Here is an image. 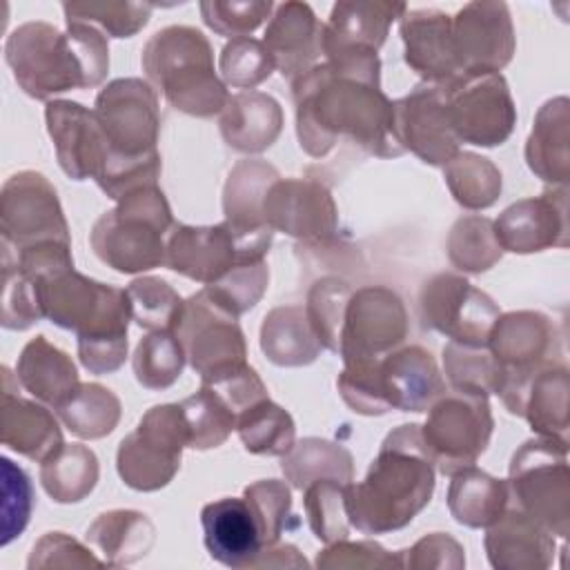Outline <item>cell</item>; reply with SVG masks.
I'll list each match as a JSON object with an SVG mask.
<instances>
[{
    "label": "cell",
    "instance_id": "cell-1",
    "mask_svg": "<svg viewBox=\"0 0 570 570\" xmlns=\"http://www.w3.org/2000/svg\"><path fill=\"white\" fill-rule=\"evenodd\" d=\"M301 149L323 158L338 138L392 158L403 149L392 134V100L381 91L379 53L325 60L292 82Z\"/></svg>",
    "mask_w": 570,
    "mask_h": 570
},
{
    "label": "cell",
    "instance_id": "cell-2",
    "mask_svg": "<svg viewBox=\"0 0 570 570\" xmlns=\"http://www.w3.org/2000/svg\"><path fill=\"white\" fill-rule=\"evenodd\" d=\"M434 461L423 443L421 425L392 430L365 479L345 488L347 521L363 534H383L407 525L432 499Z\"/></svg>",
    "mask_w": 570,
    "mask_h": 570
},
{
    "label": "cell",
    "instance_id": "cell-3",
    "mask_svg": "<svg viewBox=\"0 0 570 570\" xmlns=\"http://www.w3.org/2000/svg\"><path fill=\"white\" fill-rule=\"evenodd\" d=\"M4 60L18 87L36 98L96 87L109 71V45L100 29L67 22V31L31 20L16 27L4 42Z\"/></svg>",
    "mask_w": 570,
    "mask_h": 570
},
{
    "label": "cell",
    "instance_id": "cell-4",
    "mask_svg": "<svg viewBox=\"0 0 570 570\" xmlns=\"http://www.w3.org/2000/svg\"><path fill=\"white\" fill-rule=\"evenodd\" d=\"M36 281L42 316L76 332L80 363L91 374L116 372L127 358V325L131 321L127 289L98 283L76 269Z\"/></svg>",
    "mask_w": 570,
    "mask_h": 570
},
{
    "label": "cell",
    "instance_id": "cell-5",
    "mask_svg": "<svg viewBox=\"0 0 570 570\" xmlns=\"http://www.w3.org/2000/svg\"><path fill=\"white\" fill-rule=\"evenodd\" d=\"M140 62L149 82L183 114L212 118L229 102V91L214 71L212 45L194 27L171 24L156 31Z\"/></svg>",
    "mask_w": 570,
    "mask_h": 570
},
{
    "label": "cell",
    "instance_id": "cell-6",
    "mask_svg": "<svg viewBox=\"0 0 570 570\" xmlns=\"http://www.w3.org/2000/svg\"><path fill=\"white\" fill-rule=\"evenodd\" d=\"M174 218L163 189L142 185L105 212L89 234L96 256L120 274H138L165 265V234Z\"/></svg>",
    "mask_w": 570,
    "mask_h": 570
},
{
    "label": "cell",
    "instance_id": "cell-7",
    "mask_svg": "<svg viewBox=\"0 0 570 570\" xmlns=\"http://www.w3.org/2000/svg\"><path fill=\"white\" fill-rule=\"evenodd\" d=\"M272 236L274 229L243 232L227 220L212 227L174 225L167 238L165 265L191 281L214 285L236 265L263 261Z\"/></svg>",
    "mask_w": 570,
    "mask_h": 570
},
{
    "label": "cell",
    "instance_id": "cell-8",
    "mask_svg": "<svg viewBox=\"0 0 570 570\" xmlns=\"http://www.w3.org/2000/svg\"><path fill=\"white\" fill-rule=\"evenodd\" d=\"M508 490L519 510L566 537L570 497L566 441L548 436L525 441L512 456Z\"/></svg>",
    "mask_w": 570,
    "mask_h": 570
},
{
    "label": "cell",
    "instance_id": "cell-9",
    "mask_svg": "<svg viewBox=\"0 0 570 570\" xmlns=\"http://www.w3.org/2000/svg\"><path fill=\"white\" fill-rule=\"evenodd\" d=\"M183 448H187V425L180 403L154 405L138 428L120 441L116 454L118 474L134 490H160L178 472Z\"/></svg>",
    "mask_w": 570,
    "mask_h": 570
},
{
    "label": "cell",
    "instance_id": "cell-10",
    "mask_svg": "<svg viewBox=\"0 0 570 570\" xmlns=\"http://www.w3.org/2000/svg\"><path fill=\"white\" fill-rule=\"evenodd\" d=\"M492 428L488 396L454 390L430 405L421 436L434 465L443 474H454L476 463L488 448Z\"/></svg>",
    "mask_w": 570,
    "mask_h": 570
},
{
    "label": "cell",
    "instance_id": "cell-11",
    "mask_svg": "<svg viewBox=\"0 0 570 570\" xmlns=\"http://www.w3.org/2000/svg\"><path fill=\"white\" fill-rule=\"evenodd\" d=\"M107 142V160H147L160 156L156 149L160 131L158 96L140 78L111 80L98 96L94 109ZM102 165V167H105Z\"/></svg>",
    "mask_w": 570,
    "mask_h": 570
},
{
    "label": "cell",
    "instance_id": "cell-12",
    "mask_svg": "<svg viewBox=\"0 0 570 570\" xmlns=\"http://www.w3.org/2000/svg\"><path fill=\"white\" fill-rule=\"evenodd\" d=\"M49 240L71 243L56 187L31 169L9 176L0 191V247L20 252Z\"/></svg>",
    "mask_w": 570,
    "mask_h": 570
},
{
    "label": "cell",
    "instance_id": "cell-13",
    "mask_svg": "<svg viewBox=\"0 0 570 570\" xmlns=\"http://www.w3.org/2000/svg\"><path fill=\"white\" fill-rule=\"evenodd\" d=\"M238 316L223 309L205 287L185 301L183 316L174 330L183 343L189 365L200 374L203 383L245 365V334Z\"/></svg>",
    "mask_w": 570,
    "mask_h": 570
},
{
    "label": "cell",
    "instance_id": "cell-14",
    "mask_svg": "<svg viewBox=\"0 0 570 570\" xmlns=\"http://www.w3.org/2000/svg\"><path fill=\"white\" fill-rule=\"evenodd\" d=\"M445 109L459 142L494 147L508 140L517 122L514 102L501 73L459 76L443 85Z\"/></svg>",
    "mask_w": 570,
    "mask_h": 570
},
{
    "label": "cell",
    "instance_id": "cell-15",
    "mask_svg": "<svg viewBox=\"0 0 570 570\" xmlns=\"http://www.w3.org/2000/svg\"><path fill=\"white\" fill-rule=\"evenodd\" d=\"M419 309L425 327L470 345H485L494 321L501 316L485 292L456 274L428 278L419 294Z\"/></svg>",
    "mask_w": 570,
    "mask_h": 570
},
{
    "label": "cell",
    "instance_id": "cell-16",
    "mask_svg": "<svg viewBox=\"0 0 570 570\" xmlns=\"http://www.w3.org/2000/svg\"><path fill=\"white\" fill-rule=\"evenodd\" d=\"M552 338V323L539 312H510L494 321L488 347L501 367L499 394L510 412L517 410L528 379L550 363Z\"/></svg>",
    "mask_w": 570,
    "mask_h": 570
},
{
    "label": "cell",
    "instance_id": "cell-17",
    "mask_svg": "<svg viewBox=\"0 0 570 570\" xmlns=\"http://www.w3.org/2000/svg\"><path fill=\"white\" fill-rule=\"evenodd\" d=\"M407 336V314L390 287L370 285L352 292L343 327L338 354L345 361L383 358Z\"/></svg>",
    "mask_w": 570,
    "mask_h": 570
},
{
    "label": "cell",
    "instance_id": "cell-18",
    "mask_svg": "<svg viewBox=\"0 0 570 570\" xmlns=\"http://www.w3.org/2000/svg\"><path fill=\"white\" fill-rule=\"evenodd\" d=\"M392 134L403 151H412L434 167L448 165L459 154L441 85H421L392 100Z\"/></svg>",
    "mask_w": 570,
    "mask_h": 570
},
{
    "label": "cell",
    "instance_id": "cell-19",
    "mask_svg": "<svg viewBox=\"0 0 570 570\" xmlns=\"http://www.w3.org/2000/svg\"><path fill=\"white\" fill-rule=\"evenodd\" d=\"M452 42L461 76L499 73L514 53L505 2H468L452 18Z\"/></svg>",
    "mask_w": 570,
    "mask_h": 570
},
{
    "label": "cell",
    "instance_id": "cell-20",
    "mask_svg": "<svg viewBox=\"0 0 570 570\" xmlns=\"http://www.w3.org/2000/svg\"><path fill=\"white\" fill-rule=\"evenodd\" d=\"M263 216L272 229L305 243H327L338 229L330 189L309 178H276L265 194Z\"/></svg>",
    "mask_w": 570,
    "mask_h": 570
},
{
    "label": "cell",
    "instance_id": "cell-21",
    "mask_svg": "<svg viewBox=\"0 0 570 570\" xmlns=\"http://www.w3.org/2000/svg\"><path fill=\"white\" fill-rule=\"evenodd\" d=\"M45 120L62 171L73 180H96L109 154L96 114L73 100H51L45 107Z\"/></svg>",
    "mask_w": 570,
    "mask_h": 570
},
{
    "label": "cell",
    "instance_id": "cell-22",
    "mask_svg": "<svg viewBox=\"0 0 570 570\" xmlns=\"http://www.w3.org/2000/svg\"><path fill=\"white\" fill-rule=\"evenodd\" d=\"M405 9L403 2H336L321 29V53L327 60L376 53Z\"/></svg>",
    "mask_w": 570,
    "mask_h": 570
},
{
    "label": "cell",
    "instance_id": "cell-23",
    "mask_svg": "<svg viewBox=\"0 0 570 570\" xmlns=\"http://www.w3.org/2000/svg\"><path fill=\"white\" fill-rule=\"evenodd\" d=\"M399 20L405 62L428 85L443 87L461 76L452 42V16L439 9H405Z\"/></svg>",
    "mask_w": 570,
    "mask_h": 570
},
{
    "label": "cell",
    "instance_id": "cell-24",
    "mask_svg": "<svg viewBox=\"0 0 570 570\" xmlns=\"http://www.w3.org/2000/svg\"><path fill=\"white\" fill-rule=\"evenodd\" d=\"M13 385H18V376L2 365L0 441L16 454L42 463L65 445L62 430L53 412L36 401L22 399Z\"/></svg>",
    "mask_w": 570,
    "mask_h": 570
},
{
    "label": "cell",
    "instance_id": "cell-25",
    "mask_svg": "<svg viewBox=\"0 0 570 570\" xmlns=\"http://www.w3.org/2000/svg\"><path fill=\"white\" fill-rule=\"evenodd\" d=\"M205 548L212 559L229 568H254L265 550L261 528L245 499L225 497L200 510Z\"/></svg>",
    "mask_w": 570,
    "mask_h": 570
},
{
    "label": "cell",
    "instance_id": "cell-26",
    "mask_svg": "<svg viewBox=\"0 0 570 570\" xmlns=\"http://www.w3.org/2000/svg\"><path fill=\"white\" fill-rule=\"evenodd\" d=\"M379 379L390 410L428 412L430 405L445 394L436 361L419 345L385 354L379 361Z\"/></svg>",
    "mask_w": 570,
    "mask_h": 570
},
{
    "label": "cell",
    "instance_id": "cell-27",
    "mask_svg": "<svg viewBox=\"0 0 570 570\" xmlns=\"http://www.w3.org/2000/svg\"><path fill=\"white\" fill-rule=\"evenodd\" d=\"M321 29L314 11L305 2H283L276 7L263 45L267 47L276 69L292 82L309 71L321 56Z\"/></svg>",
    "mask_w": 570,
    "mask_h": 570
},
{
    "label": "cell",
    "instance_id": "cell-28",
    "mask_svg": "<svg viewBox=\"0 0 570 570\" xmlns=\"http://www.w3.org/2000/svg\"><path fill=\"white\" fill-rule=\"evenodd\" d=\"M492 227L503 252H514V254L541 252L559 243L557 234L563 238L566 207H563V200L554 205L552 194H543L539 198H525L510 205L492 223Z\"/></svg>",
    "mask_w": 570,
    "mask_h": 570
},
{
    "label": "cell",
    "instance_id": "cell-29",
    "mask_svg": "<svg viewBox=\"0 0 570 570\" xmlns=\"http://www.w3.org/2000/svg\"><path fill=\"white\" fill-rule=\"evenodd\" d=\"M485 550L490 563L501 570L546 568L550 563L552 539L550 530L537 519L512 508L490 525L485 534Z\"/></svg>",
    "mask_w": 570,
    "mask_h": 570
},
{
    "label": "cell",
    "instance_id": "cell-30",
    "mask_svg": "<svg viewBox=\"0 0 570 570\" xmlns=\"http://www.w3.org/2000/svg\"><path fill=\"white\" fill-rule=\"evenodd\" d=\"M283 129L281 105L261 91H240L229 96L220 114V134L225 142L243 154H258L274 145Z\"/></svg>",
    "mask_w": 570,
    "mask_h": 570
},
{
    "label": "cell",
    "instance_id": "cell-31",
    "mask_svg": "<svg viewBox=\"0 0 570 570\" xmlns=\"http://www.w3.org/2000/svg\"><path fill=\"white\" fill-rule=\"evenodd\" d=\"M16 376L33 399L53 410L60 407L80 385L69 354L51 345L42 334L22 347L16 363Z\"/></svg>",
    "mask_w": 570,
    "mask_h": 570
},
{
    "label": "cell",
    "instance_id": "cell-32",
    "mask_svg": "<svg viewBox=\"0 0 570 570\" xmlns=\"http://www.w3.org/2000/svg\"><path fill=\"white\" fill-rule=\"evenodd\" d=\"M448 508L456 523L468 528H490L508 510V481L470 465L450 474Z\"/></svg>",
    "mask_w": 570,
    "mask_h": 570
},
{
    "label": "cell",
    "instance_id": "cell-33",
    "mask_svg": "<svg viewBox=\"0 0 570 570\" xmlns=\"http://www.w3.org/2000/svg\"><path fill=\"white\" fill-rule=\"evenodd\" d=\"M261 350L265 356L285 367L312 363L323 345L309 327L305 309L298 305L274 307L265 314L261 327Z\"/></svg>",
    "mask_w": 570,
    "mask_h": 570
},
{
    "label": "cell",
    "instance_id": "cell-34",
    "mask_svg": "<svg viewBox=\"0 0 570 570\" xmlns=\"http://www.w3.org/2000/svg\"><path fill=\"white\" fill-rule=\"evenodd\" d=\"M563 365H541L523 387L519 401V416H525L541 436L566 441V392L568 376Z\"/></svg>",
    "mask_w": 570,
    "mask_h": 570
},
{
    "label": "cell",
    "instance_id": "cell-35",
    "mask_svg": "<svg viewBox=\"0 0 570 570\" xmlns=\"http://www.w3.org/2000/svg\"><path fill=\"white\" fill-rule=\"evenodd\" d=\"M281 178L265 160H240L227 176L223 191L225 220L236 229L269 227L263 216V200L269 185Z\"/></svg>",
    "mask_w": 570,
    "mask_h": 570
},
{
    "label": "cell",
    "instance_id": "cell-36",
    "mask_svg": "<svg viewBox=\"0 0 570 570\" xmlns=\"http://www.w3.org/2000/svg\"><path fill=\"white\" fill-rule=\"evenodd\" d=\"M91 541L102 554L107 566H125L145 557L154 543V523L147 514L136 510L102 512L87 530Z\"/></svg>",
    "mask_w": 570,
    "mask_h": 570
},
{
    "label": "cell",
    "instance_id": "cell-37",
    "mask_svg": "<svg viewBox=\"0 0 570 570\" xmlns=\"http://www.w3.org/2000/svg\"><path fill=\"white\" fill-rule=\"evenodd\" d=\"M40 481L56 503L82 501L98 481V459L80 443H65L40 463Z\"/></svg>",
    "mask_w": 570,
    "mask_h": 570
},
{
    "label": "cell",
    "instance_id": "cell-38",
    "mask_svg": "<svg viewBox=\"0 0 570 570\" xmlns=\"http://www.w3.org/2000/svg\"><path fill=\"white\" fill-rule=\"evenodd\" d=\"M281 468L287 481L298 490H305L318 479L350 483L354 476L352 454L343 445L314 436L294 443V448L283 456Z\"/></svg>",
    "mask_w": 570,
    "mask_h": 570
},
{
    "label": "cell",
    "instance_id": "cell-39",
    "mask_svg": "<svg viewBox=\"0 0 570 570\" xmlns=\"http://www.w3.org/2000/svg\"><path fill=\"white\" fill-rule=\"evenodd\" d=\"M60 423L80 439H102L118 425L120 401L100 383H80L73 394L56 407Z\"/></svg>",
    "mask_w": 570,
    "mask_h": 570
},
{
    "label": "cell",
    "instance_id": "cell-40",
    "mask_svg": "<svg viewBox=\"0 0 570 570\" xmlns=\"http://www.w3.org/2000/svg\"><path fill=\"white\" fill-rule=\"evenodd\" d=\"M236 432L252 454L285 456L294 448V421L281 405L263 399L238 414Z\"/></svg>",
    "mask_w": 570,
    "mask_h": 570
},
{
    "label": "cell",
    "instance_id": "cell-41",
    "mask_svg": "<svg viewBox=\"0 0 570 570\" xmlns=\"http://www.w3.org/2000/svg\"><path fill=\"white\" fill-rule=\"evenodd\" d=\"M443 365H445L450 385L459 392L488 396L492 392L499 394L501 390L503 374L488 343L470 345V343L450 341L443 347Z\"/></svg>",
    "mask_w": 570,
    "mask_h": 570
},
{
    "label": "cell",
    "instance_id": "cell-42",
    "mask_svg": "<svg viewBox=\"0 0 570 570\" xmlns=\"http://www.w3.org/2000/svg\"><path fill=\"white\" fill-rule=\"evenodd\" d=\"M445 167V185L465 209H485L501 194V171L483 156L459 151Z\"/></svg>",
    "mask_w": 570,
    "mask_h": 570
},
{
    "label": "cell",
    "instance_id": "cell-43",
    "mask_svg": "<svg viewBox=\"0 0 570 570\" xmlns=\"http://www.w3.org/2000/svg\"><path fill=\"white\" fill-rule=\"evenodd\" d=\"M559 100H550L541 107V111L537 114L532 134L528 138V147H525V158H528V167L541 176L548 183H566L568 178V163H563L561 158H557V151L568 154V114H563L559 118V122L554 120V114L559 109Z\"/></svg>",
    "mask_w": 570,
    "mask_h": 570
},
{
    "label": "cell",
    "instance_id": "cell-44",
    "mask_svg": "<svg viewBox=\"0 0 570 570\" xmlns=\"http://www.w3.org/2000/svg\"><path fill=\"white\" fill-rule=\"evenodd\" d=\"M185 425H187V448L209 450L225 443V439L236 430L234 410L207 385L180 403Z\"/></svg>",
    "mask_w": 570,
    "mask_h": 570
},
{
    "label": "cell",
    "instance_id": "cell-45",
    "mask_svg": "<svg viewBox=\"0 0 570 570\" xmlns=\"http://www.w3.org/2000/svg\"><path fill=\"white\" fill-rule=\"evenodd\" d=\"M185 350L174 332H149L134 352L136 381L147 390H165L178 381L185 367Z\"/></svg>",
    "mask_w": 570,
    "mask_h": 570
},
{
    "label": "cell",
    "instance_id": "cell-46",
    "mask_svg": "<svg viewBox=\"0 0 570 570\" xmlns=\"http://www.w3.org/2000/svg\"><path fill=\"white\" fill-rule=\"evenodd\" d=\"M503 249L494 236L492 220L485 216H465L459 218L448 236V256L450 263L470 274L490 269Z\"/></svg>",
    "mask_w": 570,
    "mask_h": 570
},
{
    "label": "cell",
    "instance_id": "cell-47",
    "mask_svg": "<svg viewBox=\"0 0 570 570\" xmlns=\"http://www.w3.org/2000/svg\"><path fill=\"white\" fill-rule=\"evenodd\" d=\"M127 296L131 305V321L149 332H174L185 309L180 294L167 281L156 276H140L131 281Z\"/></svg>",
    "mask_w": 570,
    "mask_h": 570
},
{
    "label": "cell",
    "instance_id": "cell-48",
    "mask_svg": "<svg viewBox=\"0 0 570 570\" xmlns=\"http://www.w3.org/2000/svg\"><path fill=\"white\" fill-rule=\"evenodd\" d=\"M350 296L352 287L336 276L316 281L307 294L305 316L309 327L318 343L332 352H338L341 347V327Z\"/></svg>",
    "mask_w": 570,
    "mask_h": 570
},
{
    "label": "cell",
    "instance_id": "cell-49",
    "mask_svg": "<svg viewBox=\"0 0 570 570\" xmlns=\"http://www.w3.org/2000/svg\"><path fill=\"white\" fill-rule=\"evenodd\" d=\"M67 22H82L100 27L114 38H131L138 33L154 11L149 2H65Z\"/></svg>",
    "mask_w": 570,
    "mask_h": 570
},
{
    "label": "cell",
    "instance_id": "cell-50",
    "mask_svg": "<svg viewBox=\"0 0 570 570\" xmlns=\"http://www.w3.org/2000/svg\"><path fill=\"white\" fill-rule=\"evenodd\" d=\"M345 488L347 483L334 479H318L305 488V512L309 528L316 539L334 543L347 537V512H345Z\"/></svg>",
    "mask_w": 570,
    "mask_h": 570
},
{
    "label": "cell",
    "instance_id": "cell-51",
    "mask_svg": "<svg viewBox=\"0 0 570 570\" xmlns=\"http://www.w3.org/2000/svg\"><path fill=\"white\" fill-rule=\"evenodd\" d=\"M269 272L265 261L243 263L227 272L218 283L205 285V292L229 314L240 316L252 309L267 289Z\"/></svg>",
    "mask_w": 570,
    "mask_h": 570
},
{
    "label": "cell",
    "instance_id": "cell-52",
    "mask_svg": "<svg viewBox=\"0 0 570 570\" xmlns=\"http://www.w3.org/2000/svg\"><path fill=\"white\" fill-rule=\"evenodd\" d=\"M276 69L263 40L249 36L234 38L223 47L220 53V73L225 82L240 89H254Z\"/></svg>",
    "mask_w": 570,
    "mask_h": 570
},
{
    "label": "cell",
    "instance_id": "cell-53",
    "mask_svg": "<svg viewBox=\"0 0 570 570\" xmlns=\"http://www.w3.org/2000/svg\"><path fill=\"white\" fill-rule=\"evenodd\" d=\"M243 499L256 517L265 548L278 543L283 530L287 528V517L292 508L289 488L278 479H263L247 485Z\"/></svg>",
    "mask_w": 570,
    "mask_h": 570
},
{
    "label": "cell",
    "instance_id": "cell-54",
    "mask_svg": "<svg viewBox=\"0 0 570 570\" xmlns=\"http://www.w3.org/2000/svg\"><path fill=\"white\" fill-rule=\"evenodd\" d=\"M42 318L38 281L24 276L13 265L2 263V327L27 330Z\"/></svg>",
    "mask_w": 570,
    "mask_h": 570
},
{
    "label": "cell",
    "instance_id": "cell-55",
    "mask_svg": "<svg viewBox=\"0 0 570 570\" xmlns=\"http://www.w3.org/2000/svg\"><path fill=\"white\" fill-rule=\"evenodd\" d=\"M2 463V546H9L29 523L33 508V488L29 474L9 456Z\"/></svg>",
    "mask_w": 570,
    "mask_h": 570
},
{
    "label": "cell",
    "instance_id": "cell-56",
    "mask_svg": "<svg viewBox=\"0 0 570 570\" xmlns=\"http://www.w3.org/2000/svg\"><path fill=\"white\" fill-rule=\"evenodd\" d=\"M274 4L267 2H220V0H207L200 2V16L205 24L216 31L218 36L227 38H245L252 33L269 13Z\"/></svg>",
    "mask_w": 570,
    "mask_h": 570
},
{
    "label": "cell",
    "instance_id": "cell-57",
    "mask_svg": "<svg viewBox=\"0 0 570 570\" xmlns=\"http://www.w3.org/2000/svg\"><path fill=\"white\" fill-rule=\"evenodd\" d=\"M318 568H401V557L376 541H334L316 557Z\"/></svg>",
    "mask_w": 570,
    "mask_h": 570
},
{
    "label": "cell",
    "instance_id": "cell-58",
    "mask_svg": "<svg viewBox=\"0 0 570 570\" xmlns=\"http://www.w3.org/2000/svg\"><path fill=\"white\" fill-rule=\"evenodd\" d=\"M105 561L96 559L80 541L71 539L65 532H47L31 550L27 561L29 570L36 568H78V566H102Z\"/></svg>",
    "mask_w": 570,
    "mask_h": 570
},
{
    "label": "cell",
    "instance_id": "cell-59",
    "mask_svg": "<svg viewBox=\"0 0 570 570\" xmlns=\"http://www.w3.org/2000/svg\"><path fill=\"white\" fill-rule=\"evenodd\" d=\"M401 566L410 568H463L465 557L459 541L450 534L432 532L419 539L410 550H399Z\"/></svg>",
    "mask_w": 570,
    "mask_h": 570
}]
</instances>
